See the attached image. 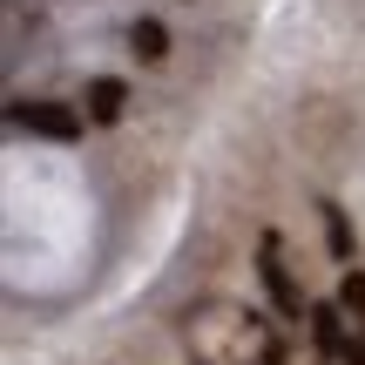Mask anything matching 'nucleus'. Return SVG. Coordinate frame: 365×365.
I'll use <instances>...</instances> for the list:
<instances>
[{
	"instance_id": "f03ea898",
	"label": "nucleus",
	"mask_w": 365,
	"mask_h": 365,
	"mask_svg": "<svg viewBox=\"0 0 365 365\" xmlns=\"http://www.w3.org/2000/svg\"><path fill=\"white\" fill-rule=\"evenodd\" d=\"M257 271H264V291H271V304H277L284 318H298V312H304V291L291 284L284 257H277V237H264V244H257Z\"/></svg>"
},
{
	"instance_id": "f257e3e1",
	"label": "nucleus",
	"mask_w": 365,
	"mask_h": 365,
	"mask_svg": "<svg viewBox=\"0 0 365 365\" xmlns=\"http://www.w3.org/2000/svg\"><path fill=\"white\" fill-rule=\"evenodd\" d=\"M7 122L21 135H41V143H81V115L61 108V102H14Z\"/></svg>"
},
{
	"instance_id": "7ed1b4c3",
	"label": "nucleus",
	"mask_w": 365,
	"mask_h": 365,
	"mask_svg": "<svg viewBox=\"0 0 365 365\" xmlns=\"http://www.w3.org/2000/svg\"><path fill=\"white\" fill-rule=\"evenodd\" d=\"M122 108H129V88H122L115 75L88 81V122H95V129H108V122H122Z\"/></svg>"
},
{
	"instance_id": "20e7f679",
	"label": "nucleus",
	"mask_w": 365,
	"mask_h": 365,
	"mask_svg": "<svg viewBox=\"0 0 365 365\" xmlns=\"http://www.w3.org/2000/svg\"><path fill=\"white\" fill-rule=\"evenodd\" d=\"M312 339H318V352L339 359V365H345V352H352V339H345V325H339L331 304H312Z\"/></svg>"
},
{
	"instance_id": "39448f33",
	"label": "nucleus",
	"mask_w": 365,
	"mask_h": 365,
	"mask_svg": "<svg viewBox=\"0 0 365 365\" xmlns=\"http://www.w3.org/2000/svg\"><path fill=\"white\" fill-rule=\"evenodd\" d=\"M129 48H135V61H163V54H170V27H163V21H135L129 27Z\"/></svg>"
},
{
	"instance_id": "0eeeda50",
	"label": "nucleus",
	"mask_w": 365,
	"mask_h": 365,
	"mask_svg": "<svg viewBox=\"0 0 365 365\" xmlns=\"http://www.w3.org/2000/svg\"><path fill=\"white\" fill-rule=\"evenodd\" d=\"M339 312L365 318V271H345V284H339Z\"/></svg>"
},
{
	"instance_id": "423d86ee",
	"label": "nucleus",
	"mask_w": 365,
	"mask_h": 365,
	"mask_svg": "<svg viewBox=\"0 0 365 365\" xmlns=\"http://www.w3.org/2000/svg\"><path fill=\"white\" fill-rule=\"evenodd\" d=\"M318 217H325V244H331V257H352V223H345V210L339 203H325V210H318Z\"/></svg>"
}]
</instances>
